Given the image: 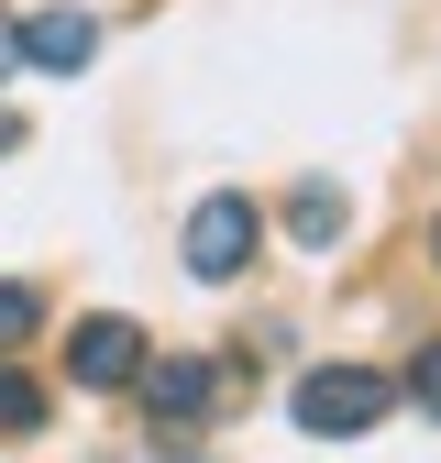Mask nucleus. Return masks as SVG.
Listing matches in <instances>:
<instances>
[{
	"label": "nucleus",
	"instance_id": "1",
	"mask_svg": "<svg viewBox=\"0 0 441 463\" xmlns=\"http://www.w3.org/2000/svg\"><path fill=\"white\" fill-rule=\"evenodd\" d=\"M287 409H298V430H309V441H353V430H375L386 409H398V386H386L375 364H309Z\"/></svg>",
	"mask_w": 441,
	"mask_h": 463
},
{
	"label": "nucleus",
	"instance_id": "2",
	"mask_svg": "<svg viewBox=\"0 0 441 463\" xmlns=\"http://www.w3.org/2000/svg\"><path fill=\"white\" fill-rule=\"evenodd\" d=\"M254 265V199H232V188H220V199H199L188 210V276H243Z\"/></svg>",
	"mask_w": 441,
	"mask_h": 463
},
{
	"label": "nucleus",
	"instance_id": "3",
	"mask_svg": "<svg viewBox=\"0 0 441 463\" xmlns=\"http://www.w3.org/2000/svg\"><path fill=\"white\" fill-rule=\"evenodd\" d=\"M133 386H144V409H155L165 430H199V420L220 409V364H210V354H165V364H144Z\"/></svg>",
	"mask_w": 441,
	"mask_h": 463
},
{
	"label": "nucleus",
	"instance_id": "4",
	"mask_svg": "<svg viewBox=\"0 0 441 463\" xmlns=\"http://www.w3.org/2000/svg\"><path fill=\"white\" fill-rule=\"evenodd\" d=\"M67 375L99 386V397H110V386H133V375H144V331H133V320H110V309L78 320V331H67Z\"/></svg>",
	"mask_w": 441,
	"mask_h": 463
},
{
	"label": "nucleus",
	"instance_id": "5",
	"mask_svg": "<svg viewBox=\"0 0 441 463\" xmlns=\"http://www.w3.org/2000/svg\"><path fill=\"white\" fill-rule=\"evenodd\" d=\"M89 44H99L89 12H33V23H23V55H33L44 78H78V67H89Z\"/></svg>",
	"mask_w": 441,
	"mask_h": 463
},
{
	"label": "nucleus",
	"instance_id": "6",
	"mask_svg": "<svg viewBox=\"0 0 441 463\" xmlns=\"http://www.w3.org/2000/svg\"><path fill=\"white\" fill-rule=\"evenodd\" d=\"M287 243H309V254L342 243V188H331V177H309V188L287 199Z\"/></svg>",
	"mask_w": 441,
	"mask_h": 463
},
{
	"label": "nucleus",
	"instance_id": "7",
	"mask_svg": "<svg viewBox=\"0 0 441 463\" xmlns=\"http://www.w3.org/2000/svg\"><path fill=\"white\" fill-rule=\"evenodd\" d=\"M23 430H44V386L23 364H0V441H23Z\"/></svg>",
	"mask_w": 441,
	"mask_h": 463
},
{
	"label": "nucleus",
	"instance_id": "8",
	"mask_svg": "<svg viewBox=\"0 0 441 463\" xmlns=\"http://www.w3.org/2000/svg\"><path fill=\"white\" fill-rule=\"evenodd\" d=\"M23 331H44V298H33V287L23 276H0V354H12V342Z\"/></svg>",
	"mask_w": 441,
	"mask_h": 463
},
{
	"label": "nucleus",
	"instance_id": "9",
	"mask_svg": "<svg viewBox=\"0 0 441 463\" xmlns=\"http://www.w3.org/2000/svg\"><path fill=\"white\" fill-rule=\"evenodd\" d=\"M408 397L441 420V342H419V354H408Z\"/></svg>",
	"mask_w": 441,
	"mask_h": 463
},
{
	"label": "nucleus",
	"instance_id": "10",
	"mask_svg": "<svg viewBox=\"0 0 441 463\" xmlns=\"http://www.w3.org/2000/svg\"><path fill=\"white\" fill-rule=\"evenodd\" d=\"M12 55H23V23H0V78H12Z\"/></svg>",
	"mask_w": 441,
	"mask_h": 463
},
{
	"label": "nucleus",
	"instance_id": "11",
	"mask_svg": "<svg viewBox=\"0 0 441 463\" xmlns=\"http://www.w3.org/2000/svg\"><path fill=\"white\" fill-rule=\"evenodd\" d=\"M12 144H23V122H12V110H0V155H12Z\"/></svg>",
	"mask_w": 441,
	"mask_h": 463
},
{
	"label": "nucleus",
	"instance_id": "12",
	"mask_svg": "<svg viewBox=\"0 0 441 463\" xmlns=\"http://www.w3.org/2000/svg\"><path fill=\"white\" fill-rule=\"evenodd\" d=\"M430 254H441V221H430Z\"/></svg>",
	"mask_w": 441,
	"mask_h": 463
}]
</instances>
